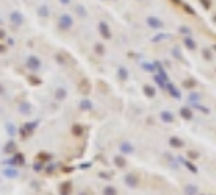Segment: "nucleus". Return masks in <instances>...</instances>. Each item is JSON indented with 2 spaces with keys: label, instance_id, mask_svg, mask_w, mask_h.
<instances>
[{
  "label": "nucleus",
  "instance_id": "nucleus-12",
  "mask_svg": "<svg viewBox=\"0 0 216 195\" xmlns=\"http://www.w3.org/2000/svg\"><path fill=\"white\" fill-rule=\"evenodd\" d=\"M65 94H67L65 91H62V90H59V93H57V94H55V98H57L59 101H62V99H63V98H65Z\"/></svg>",
  "mask_w": 216,
  "mask_h": 195
},
{
  "label": "nucleus",
  "instance_id": "nucleus-2",
  "mask_svg": "<svg viewBox=\"0 0 216 195\" xmlns=\"http://www.w3.org/2000/svg\"><path fill=\"white\" fill-rule=\"evenodd\" d=\"M125 184L128 187H137V185H138V177H137L135 174L127 176V177H125Z\"/></svg>",
  "mask_w": 216,
  "mask_h": 195
},
{
  "label": "nucleus",
  "instance_id": "nucleus-16",
  "mask_svg": "<svg viewBox=\"0 0 216 195\" xmlns=\"http://www.w3.org/2000/svg\"><path fill=\"white\" fill-rule=\"evenodd\" d=\"M5 176H12V177H17L18 172H17V171H5Z\"/></svg>",
  "mask_w": 216,
  "mask_h": 195
},
{
  "label": "nucleus",
  "instance_id": "nucleus-18",
  "mask_svg": "<svg viewBox=\"0 0 216 195\" xmlns=\"http://www.w3.org/2000/svg\"><path fill=\"white\" fill-rule=\"evenodd\" d=\"M83 195H85V194H83Z\"/></svg>",
  "mask_w": 216,
  "mask_h": 195
},
{
  "label": "nucleus",
  "instance_id": "nucleus-15",
  "mask_svg": "<svg viewBox=\"0 0 216 195\" xmlns=\"http://www.w3.org/2000/svg\"><path fill=\"white\" fill-rule=\"evenodd\" d=\"M185 164H187V167H188V169H190V171H192V172H197V167H195V166H193V164H192V163H190V161H187V163H185Z\"/></svg>",
  "mask_w": 216,
  "mask_h": 195
},
{
  "label": "nucleus",
  "instance_id": "nucleus-3",
  "mask_svg": "<svg viewBox=\"0 0 216 195\" xmlns=\"http://www.w3.org/2000/svg\"><path fill=\"white\" fill-rule=\"evenodd\" d=\"M169 143H171V146H174V148H182L184 146V141L180 140V138H177V137L169 138Z\"/></svg>",
  "mask_w": 216,
  "mask_h": 195
},
{
  "label": "nucleus",
  "instance_id": "nucleus-7",
  "mask_svg": "<svg viewBox=\"0 0 216 195\" xmlns=\"http://www.w3.org/2000/svg\"><path fill=\"white\" fill-rule=\"evenodd\" d=\"M21 161H23V156H21V154H15V158L10 159V163H12L13 166H20Z\"/></svg>",
  "mask_w": 216,
  "mask_h": 195
},
{
  "label": "nucleus",
  "instance_id": "nucleus-13",
  "mask_svg": "<svg viewBox=\"0 0 216 195\" xmlns=\"http://www.w3.org/2000/svg\"><path fill=\"white\" fill-rule=\"evenodd\" d=\"M81 132H83V130H81L80 125H75V127H73V133H75V135H81Z\"/></svg>",
  "mask_w": 216,
  "mask_h": 195
},
{
  "label": "nucleus",
  "instance_id": "nucleus-10",
  "mask_svg": "<svg viewBox=\"0 0 216 195\" xmlns=\"http://www.w3.org/2000/svg\"><path fill=\"white\" fill-rule=\"evenodd\" d=\"M114 161L117 163V166H119V167H124V166H125V159H124V158H120V156H115V158H114Z\"/></svg>",
  "mask_w": 216,
  "mask_h": 195
},
{
  "label": "nucleus",
  "instance_id": "nucleus-6",
  "mask_svg": "<svg viewBox=\"0 0 216 195\" xmlns=\"http://www.w3.org/2000/svg\"><path fill=\"white\" fill-rule=\"evenodd\" d=\"M34 125H36V124H26V129H25V127L21 129V133H23V137H28L29 133L33 132V130H34Z\"/></svg>",
  "mask_w": 216,
  "mask_h": 195
},
{
  "label": "nucleus",
  "instance_id": "nucleus-1",
  "mask_svg": "<svg viewBox=\"0 0 216 195\" xmlns=\"http://www.w3.org/2000/svg\"><path fill=\"white\" fill-rule=\"evenodd\" d=\"M119 150H120V153H124V154L133 153V145H132V143H128V141H122V143H120V146H119Z\"/></svg>",
  "mask_w": 216,
  "mask_h": 195
},
{
  "label": "nucleus",
  "instance_id": "nucleus-9",
  "mask_svg": "<svg viewBox=\"0 0 216 195\" xmlns=\"http://www.w3.org/2000/svg\"><path fill=\"white\" fill-rule=\"evenodd\" d=\"M29 111H31L29 104H21V106H20V112H21V114H29Z\"/></svg>",
  "mask_w": 216,
  "mask_h": 195
},
{
  "label": "nucleus",
  "instance_id": "nucleus-17",
  "mask_svg": "<svg viewBox=\"0 0 216 195\" xmlns=\"http://www.w3.org/2000/svg\"><path fill=\"white\" fill-rule=\"evenodd\" d=\"M188 156H190V158H198V153H195V151H190V153H188Z\"/></svg>",
  "mask_w": 216,
  "mask_h": 195
},
{
  "label": "nucleus",
  "instance_id": "nucleus-8",
  "mask_svg": "<svg viewBox=\"0 0 216 195\" xmlns=\"http://www.w3.org/2000/svg\"><path fill=\"white\" fill-rule=\"evenodd\" d=\"M102 195H117V190H115L114 187H106L102 190Z\"/></svg>",
  "mask_w": 216,
  "mask_h": 195
},
{
  "label": "nucleus",
  "instance_id": "nucleus-5",
  "mask_svg": "<svg viewBox=\"0 0 216 195\" xmlns=\"http://www.w3.org/2000/svg\"><path fill=\"white\" fill-rule=\"evenodd\" d=\"M180 116L185 119V121H190L192 117H193V114H192V111L190 109H187V107H184V109H180Z\"/></svg>",
  "mask_w": 216,
  "mask_h": 195
},
{
  "label": "nucleus",
  "instance_id": "nucleus-11",
  "mask_svg": "<svg viewBox=\"0 0 216 195\" xmlns=\"http://www.w3.org/2000/svg\"><path fill=\"white\" fill-rule=\"evenodd\" d=\"M187 195H195L197 194V187H193V185H187Z\"/></svg>",
  "mask_w": 216,
  "mask_h": 195
},
{
  "label": "nucleus",
  "instance_id": "nucleus-4",
  "mask_svg": "<svg viewBox=\"0 0 216 195\" xmlns=\"http://www.w3.org/2000/svg\"><path fill=\"white\" fill-rule=\"evenodd\" d=\"M161 119H163L164 122H169V124H172V122H174V116H172L171 112H167V111L161 112Z\"/></svg>",
  "mask_w": 216,
  "mask_h": 195
},
{
  "label": "nucleus",
  "instance_id": "nucleus-14",
  "mask_svg": "<svg viewBox=\"0 0 216 195\" xmlns=\"http://www.w3.org/2000/svg\"><path fill=\"white\" fill-rule=\"evenodd\" d=\"M7 129H8V133H10V135H12V137H13V135H15V133H17V130H15V127H13L12 124H8V127H7Z\"/></svg>",
  "mask_w": 216,
  "mask_h": 195
}]
</instances>
